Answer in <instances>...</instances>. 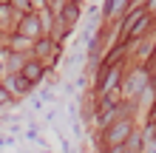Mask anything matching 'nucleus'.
I'll use <instances>...</instances> for the list:
<instances>
[{"instance_id":"5","label":"nucleus","mask_w":156,"mask_h":153,"mask_svg":"<svg viewBox=\"0 0 156 153\" xmlns=\"http://www.w3.org/2000/svg\"><path fill=\"white\" fill-rule=\"evenodd\" d=\"M51 46H54L51 40H37V54H48V51H51Z\"/></svg>"},{"instance_id":"9","label":"nucleus","mask_w":156,"mask_h":153,"mask_svg":"<svg viewBox=\"0 0 156 153\" xmlns=\"http://www.w3.org/2000/svg\"><path fill=\"white\" fill-rule=\"evenodd\" d=\"M153 60H156V51H153Z\"/></svg>"},{"instance_id":"3","label":"nucleus","mask_w":156,"mask_h":153,"mask_svg":"<svg viewBox=\"0 0 156 153\" xmlns=\"http://www.w3.org/2000/svg\"><path fill=\"white\" fill-rule=\"evenodd\" d=\"M77 17H80L77 3H68L66 9H62V23H66V26H74V23H77Z\"/></svg>"},{"instance_id":"10","label":"nucleus","mask_w":156,"mask_h":153,"mask_svg":"<svg viewBox=\"0 0 156 153\" xmlns=\"http://www.w3.org/2000/svg\"><path fill=\"white\" fill-rule=\"evenodd\" d=\"M153 85H156V77H153Z\"/></svg>"},{"instance_id":"4","label":"nucleus","mask_w":156,"mask_h":153,"mask_svg":"<svg viewBox=\"0 0 156 153\" xmlns=\"http://www.w3.org/2000/svg\"><path fill=\"white\" fill-rule=\"evenodd\" d=\"M23 34H37V20H34V17H29V20H26Z\"/></svg>"},{"instance_id":"6","label":"nucleus","mask_w":156,"mask_h":153,"mask_svg":"<svg viewBox=\"0 0 156 153\" xmlns=\"http://www.w3.org/2000/svg\"><path fill=\"white\" fill-rule=\"evenodd\" d=\"M142 82H145V77H136V79H131V82H128V91L133 94V88H139Z\"/></svg>"},{"instance_id":"7","label":"nucleus","mask_w":156,"mask_h":153,"mask_svg":"<svg viewBox=\"0 0 156 153\" xmlns=\"http://www.w3.org/2000/svg\"><path fill=\"white\" fill-rule=\"evenodd\" d=\"M17 9H23V12H29V0H14Z\"/></svg>"},{"instance_id":"1","label":"nucleus","mask_w":156,"mask_h":153,"mask_svg":"<svg viewBox=\"0 0 156 153\" xmlns=\"http://www.w3.org/2000/svg\"><path fill=\"white\" fill-rule=\"evenodd\" d=\"M128 133H131V122H116L114 128H108V142H111V145H119Z\"/></svg>"},{"instance_id":"8","label":"nucleus","mask_w":156,"mask_h":153,"mask_svg":"<svg viewBox=\"0 0 156 153\" xmlns=\"http://www.w3.org/2000/svg\"><path fill=\"white\" fill-rule=\"evenodd\" d=\"M148 12H156V0H148Z\"/></svg>"},{"instance_id":"2","label":"nucleus","mask_w":156,"mask_h":153,"mask_svg":"<svg viewBox=\"0 0 156 153\" xmlns=\"http://www.w3.org/2000/svg\"><path fill=\"white\" fill-rule=\"evenodd\" d=\"M40 77H43V65H40V62H29V65H23V79H29L31 85L37 82Z\"/></svg>"}]
</instances>
